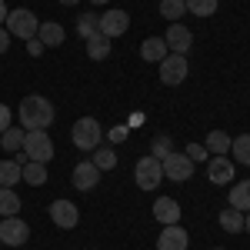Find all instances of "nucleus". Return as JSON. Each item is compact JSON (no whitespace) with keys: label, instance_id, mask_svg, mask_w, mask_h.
<instances>
[{"label":"nucleus","instance_id":"nucleus-12","mask_svg":"<svg viewBox=\"0 0 250 250\" xmlns=\"http://www.w3.org/2000/svg\"><path fill=\"white\" fill-rule=\"evenodd\" d=\"M127 27H130V17H127V10H107L104 17H100V34L104 37H120V34H127Z\"/></svg>","mask_w":250,"mask_h":250},{"label":"nucleus","instance_id":"nucleus-11","mask_svg":"<svg viewBox=\"0 0 250 250\" xmlns=\"http://www.w3.org/2000/svg\"><path fill=\"white\" fill-rule=\"evenodd\" d=\"M187 247H190V237H187V230L180 224L164 227L160 237H157V250H187Z\"/></svg>","mask_w":250,"mask_h":250},{"label":"nucleus","instance_id":"nucleus-1","mask_svg":"<svg viewBox=\"0 0 250 250\" xmlns=\"http://www.w3.org/2000/svg\"><path fill=\"white\" fill-rule=\"evenodd\" d=\"M20 124L27 127V130H47L50 124H54V104L47 100V97H40V94H30V97H23L20 100Z\"/></svg>","mask_w":250,"mask_h":250},{"label":"nucleus","instance_id":"nucleus-30","mask_svg":"<svg viewBox=\"0 0 250 250\" xmlns=\"http://www.w3.org/2000/svg\"><path fill=\"white\" fill-rule=\"evenodd\" d=\"M217 7H220V0H187V10L193 17H213Z\"/></svg>","mask_w":250,"mask_h":250},{"label":"nucleus","instance_id":"nucleus-38","mask_svg":"<svg viewBox=\"0 0 250 250\" xmlns=\"http://www.w3.org/2000/svg\"><path fill=\"white\" fill-rule=\"evenodd\" d=\"M244 230H250V210H247V217H244Z\"/></svg>","mask_w":250,"mask_h":250},{"label":"nucleus","instance_id":"nucleus-9","mask_svg":"<svg viewBox=\"0 0 250 250\" xmlns=\"http://www.w3.org/2000/svg\"><path fill=\"white\" fill-rule=\"evenodd\" d=\"M164 43H167L170 54H184V57H187V50H190V43H193V34L184 23H170L167 34H164Z\"/></svg>","mask_w":250,"mask_h":250},{"label":"nucleus","instance_id":"nucleus-8","mask_svg":"<svg viewBox=\"0 0 250 250\" xmlns=\"http://www.w3.org/2000/svg\"><path fill=\"white\" fill-rule=\"evenodd\" d=\"M164 164V180H173V184H187L193 177V160L187 154H170Z\"/></svg>","mask_w":250,"mask_h":250},{"label":"nucleus","instance_id":"nucleus-3","mask_svg":"<svg viewBox=\"0 0 250 250\" xmlns=\"http://www.w3.org/2000/svg\"><path fill=\"white\" fill-rule=\"evenodd\" d=\"M20 150L27 154V160H34V164H47V160H54V140L47 137V130H27Z\"/></svg>","mask_w":250,"mask_h":250},{"label":"nucleus","instance_id":"nucleus-26","mask_svg":"<svg viewBox=\"0 0 250 250\" xmlns=\"http://www.w3.org/2000/svg\"><path fill=\"white\" fill-rule=\"evenodd\" d=\"M23 180H27L30 187H43V184H47V164L27 160V164H23Z\"/></svg>","mask_w":250,"mask_h":250},{"label":"nucleus","instance_id":"nucleus-10","mask_svg":"<svg viewBox=\"0 0 250 250\" xmlns=\"http://www.w3.org/2000/svg\"><path fill=\"white\" fill-rule=\"evenodd\" d=\"M50 220H54L57 227H63V230H74L80 224V210L70 200H54V204H50Z\"/></svg>","mask_w":250,"mask_h":250},{"label":"nucleus","instance_id":"nucleus-22","mask_svg":"<svg viewBox=\"0 0 250 250\" xmlns=\"http://www.w3.org/2000/svg\"><path fill=\"white\" fill-rule=\"evenodd\" d=\"M87 57L90 60H107L110 57V37H104V34L90 37L87 40Z\"/></svg>","mask_w":250,"mask_h":250},{"label":"nucleus","instance_id":"nucleus-32","mask_svg":"<svg viewBox=\"0 0 250 250\" xmlns=\"http://www.w3.org/2000/svg\"><path fill=\"white\" fill-rule=\"evenodd\" d=\"M187 157H190L193 164H207V147H204V144H187Z\"/></svg>","mask_w":250,"mask_h":250},{"label":"nucleus","instance_id":"nucleus-17","mask_svg":"<svg viewBox=\"0 0 250 250\" xmlns=\"http://www.w3.org/2000/svg\"><path fill=\"white\" fill-rule=\"evenodd\" d=\"M167 54H170V50H167L164 37H147L144 43H140V57L147 60V63H160Z\"/></svg>","mask_w":250,"mask_h":250},{"label":"nucleus","instance_id":"nucleus-25","mask_svg":"<svg viewBox=\"0 0 250 250\" xmlns=\"http://www.w3.org/2000/svg\"><path fill=\"white\" fill-rule=\"evenodd\" d=\"M23 134H27V130H20V127H7V130L0 134V147H3L7 154H17L20 147H23Z\"/></svg>","mask_w":250,"mask_h":250},{"label":"nucleus","instance_id":"nucleus-27","mask_svg":"<svg viewBox=\"0 0 250 250\" xmlns=\"http://www.w3.org/2000/svg\"><path fill=\"white\" fill-rule=\"evenodd\" d=\"M187 14V0H160V17L177 23V20Z\"/></svg>","mask_w":250,"mask_h":250},{"label":"nucleus","instance_id":"nucleus-7","mask_svg":"<svg viewBox=\"0 0 250 250\" xmlns=\"http://www.w3.org/2000/svg\"><path fill=\"white\" fill-rule=\"evenodd\" d=\"M27 237H30L27 220H20V217H3V220H0V244H7V247H23Z\"/></svg>","mask_w":250,"mask_h":250},{"label":"nucleus","instance_id":"nucleus-29","mask_svg":"<svg viewBox=\"0 0 250 250\" xmlns=\"http://www.w3.org/2000/svg\"><path fill=\"white\" fill-rule=\"evenodd\" d=\"M94 167L97 170H114L117 167V154L110 147H97L94 150Z\"/></svg>","mask_w":250,"mask_h":250},{"label":"nucleus","instance_id":"nucleus-20","mask_svg":"<svg viewBox=\"0 0 250 250\" xmlns=\"http://www.w3.org/2000/svg\"><path fill=\"white\" fill-rule=\"evenodd\" d=\"M230 207L237 210H250V180H240V184H233L230 187Z\"/></svg>","mask_w":250,"mask_h":250},{"label":"nucleus","instance_id":"nucleus-5","mask_svg":"<svg viewBox=\"0 0 250 250\" xmlns=\"http://www.w3.org/2000/svg\"><path fill=\"white\" fill-rule=\"evenodd\" d=\"M187 57L184 54H167V57L160 60V83H167V87H177V83H184L187 80Z\"/></svg>","mask_w":250,"mask_h":250},{"label":"nucleus","instance_id":"nucleus-16","mask_svg":"<svg viewBox=\"0 0 250 250\" xmlns=\"http://www.w3.org/2000/svg\"><path fill=\"white\" fill-rule=\"evenodd\" d=\"M63 37H67V30H63L60 23H54V20H47V23L37 27V40L43 43V47H60Z\"/></svg>","mask_w":250,"mask_h":250},{"label":"nucleus","instance_id":"nucleus-35","mask_svg":"<svg viewBox=\"0 0 250 250\" xmlns=\"http://www.w3.org/2000/svg\"><path fill=\"white\" fill-rule=\"evenodd\" d=\"M110 140H114V144L127 140V127H114V130H110Z\"/></svg>","mask_w":250,"mask_h":250},{"label":"nucleus","instance_id":"nucleus-39","mask_svg":"<svg viewBox=\"0 0 250 250\" xmlns=\"http://www.w3.org/2000/svg\"><path fill=\"white\" fill-rule=\"evenodd\" d=\"M60 3H63V7H74V3H80V0H60Z\"/></svg>","mask_w":250,"mask_h":250},{"label":"nucleus","instance_id":"nucleus-23","mask_svg":"<svg viewBox=\"0 0 250 250\" xmlns=\"http://www.w3.org/2000/svg\"><path fill=\"white\" fill-rule=\"evenodd\" d=\"M220 227H224L227 233H240L244 230V210H237V207L220 210Z\"/></svg>","mask_w":250,"mask_h":250},{"label":"nucleus","instance_id":"nucleus-36","mask_svg":"<svg viewBox=\"0 0 250 250\" xmlns=\"http://www.w3.org/2000/svg\"><path fill=\"white\" fill-rule=\"evenodd\" d=\"M27 47H30V54H34V57H40V54H43V43H40L37 37H34V40H27Z\"/></svg>","mask_w":250,"mask_h":250},{"label":"nucleus","instance_id":"nucleus-34","mask_svg":"<svg viewBox=\"0 0 250 250\" xmlns=\"http://www.w3.org/2000/svg\"><path fill=\"white\" fill-rule=\"evenodd\" d=\"M10 50V34H7V27H0V54H7Z\"/></svg>","mask_w":250,"mask_h":250},{"label":"nucleus","instance_id":"nucleus-24","mask_svg":"<svg viewBox=\"0 0 250 250\" xmlns=\"http://www.w3.org/2000/svg\"><path fill=\"white\" fill-rule=\"evenodd\" d=\"M20 197L14 193V187H0V217H17Z\"/></svg>","mask_w":250,"mask_h":250},{"label":"nucleus","instance_id":"nucleus-31","mask_svg":"<svg viewBox=\"0 0 250 250\" xmlns=\"http://www.w3.org/2000/svg\"><path fill=\"white\" fill-rule=\"evenodd\" d=\"M170 147H173V144H170V137H167V134L154 137V144H150V150H154V157H157V160H167V157L173 154Z\"/></svg>","mask_w":250,"mask_h":250},{"label":"nucleus","instance_id":"nucleus-2","mask_svg":"<svg viewBox=\"0 0 250 250\" xmlns=\"http://www.w3.org/2000/svg\"><path fill=\"white\" fill-rule=\"evenodd\" d=\"M7 34L10 37H20V40H34L37 37V27H40V20L34 10H27V7H17V10H10L7 14Z\"/></svg>","mask_w":250,"mask_h":250},{"label":"nucleus","instance_id":"nucleus-28","mask_svg":"<svg viewBox=\"0 0 250 250\" xmlns=\"http://www.w3.org/2000/svg\"><path fill=\"white\" fill-rule=\"evenodd\" d=\"M230 154L233 160H240L244 167H250V134H240L230 140Z\"/></svg>","mask_w":250,"mask_h":250},{"label":"nucleus","instance_id":"nucleus-15","mask_svg":"<svg viewBox=\"0 0 250 250\" xmlns=\"http://www.w3.org/2000/svg\"><path fill=\"white\" fill-rule=\"evenodd\" d=\"M154 217L164 224V227H170V224H180V204L173 200V197H160L154 204Z\"/></svg>","mask_w":250,"mask_h":250},{"label":"nucleus","instance_id":"nucleus-41","mask_svg":"<svg viewBox=\"0 0 250 250\" xmlns=\"http://www.w3.org/2000/svg\"><path fill=\"white\" fill-rule=\"evenodd\" d=\"M217 250H224V247H217Z\"/></svg>","mask_w":250,"mask_h":250},{"label":"nucleus","instance_id":"nucleus-6","mask_svg":"<svg viewBox=\"0 0 250 250\" xmlns=\"http://www.w3.org/2000/svg\"><path fill=\"white\" fill-rule=\"evenodd\" d=\"M134 173H137V187H140V190H154L157 184L164 180V164H160L157 157H140Z\"/></svg>","mask_w":250,"mask_h":250},{"label":"nucleus","instance_id":"nucleus-18","mask_svg":"<svg viewBox=\"0 0 250 250\" xmlns=\"http://www.w3.org/2000/svg\"><path fill=\"white\" fill-rule=\"evenodd\" d=\"M23 180V167L17 160H0V187H14Z\"/></svg>","mask_w":250,"mask_h":250},{"label":"nucleus","instance_id":"nucleus-13","mask_svg":"<svg viewBox=\"0 0 250 250\" xmlns=\"http://www.w3.org/2000/svg\"><path fill=\"white\" fill-rule=\"evenodd\" d=\"M207 180H210L213 187L230 184V180H233V160H230V157H213L210 164H207Z\"/></svg>","mask_w":250,"mask_h":250},{"label":"nucleus","instance_id":"nucleus-4","mask_svg":"<svg viewBox=\"0 0 250 250\" xmlns=\"http://www.w3.org/2000/svg\"><path fill=\"white\" fill-rule=\"evenodd\" d=\"M100 137H104V127L97 124L94 117H80L70 130V140L77 144L80 150H97L100 147Z\"/></svg>","mask_w":250,"mask_h":250},{"label":"nucleus","instance_id":"nucleus-21","mask_svg":"<svg viewBox=\"0 0 250 250\" xmlns=\"http://www.w3.org/2000/svg\"><path fill=\"white\" fill-rule=\"evenodd\" d=\"M100 34V17L97 14H80L77 17V37L80 40H90Z\"/></svg>","mask_w":250,"mask_h":250},{"label":"nucleus","instance_id":"nucleus-33","mask_svg":"<svg viewBox=\"0 0 250 250\" xmlns=\"http://www.w3.org/2000/svg\"><path fill=\"white\" fill-rule=\"evenodd\" d=\"M7 127H10V107H3V104H0V134H3Z\"/></svg>","mask_w":250,"mask_h":250},{"label":"nucleus","instance_id":"nucleus-19","mask_svg":"<svg viewBox=\"0 0 250 250\" xmlns=\"http://www.w3.org/2000/svg\"><path fill=\"white\" fill-rule=\"evenodd\" d=\"M207 154H213V157H224V154H230V137L224 134V130H210L207 134Z\"/></svg>","mask_w":250,"mask_h":250},{"label":"nucleus","instance_id":"nucleus-14","mask_svg":"<svg viewBox=\"0 0 250 250\" xmlns=\"http://www.w3.org/2000/svg\"><path fill=\"white\" fill-rule=\"evenodd\" d=\"M97 180H100V170L94 167V160H83L74 167V187L77 190H94Z\"/></svg>","mask_w":250,"mask_h":250},{"label":"nucleus","instance_id":"nucleus-40","mask_svg":"<svg viewBox=\"0 0 250 250\" xmlns=\"http://www.w3.org/2000/svg\"><path fill=\"white\" fill-rule=\"evenodd\" d=\"M90 3H107V0H90Z\"/></svg>","mask_w":250,"mask_h":250},{"label":"nucleus","instance_id":"nucleus-37","mask_svg":"<svg viewBox=\"0 0 250 250\" xmlns=\"http://www.w3.org/2000/svg\"><path fill=\"white\" fill-rule=\"evenodd\" d=\"M7 14H10V10H7V3H3V0H0V27H3V23H7Z\"/></svg>","mask_w":250,"mask_h":250}]
</instances>
